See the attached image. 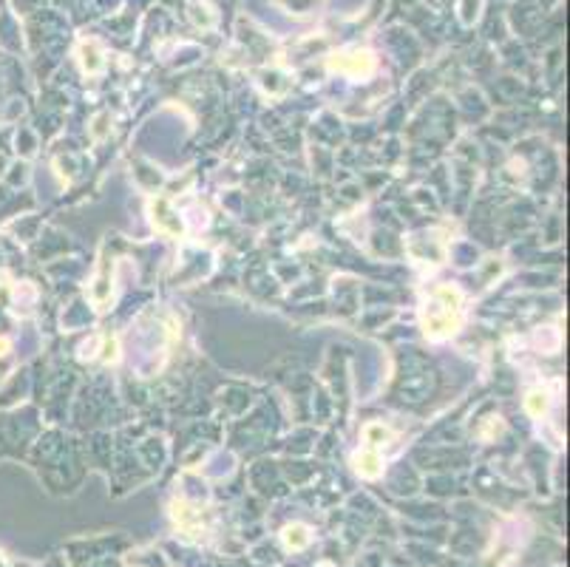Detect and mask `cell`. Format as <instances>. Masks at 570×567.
<instances>
[{
  "label": "cell",
  "mask_w": 570,
  "mask_h": 567,
  "mask_svg": "<svg viewBox=\"0 0 570 567\" xmlns=\"http://www.w3.org/2000/svg\"><path fill=\"white\" fill-rule=\"evenodd\" d=\"M423 332L432 340L451 338L463 323V298L454 287H437L423 304Z\"/></svg>",
  "instance_id": "cell-1"
},
{
  "label": "cell",
  "mask_w": 570,
  "mask_h": 567,
  "mask_svg": "<svg viewBox=\"0 0 570 567\" xmlns=\"http://www.w3.org/2000/svg\"><path fill=\"white\" fill-rule=\"evenodd\" d=\"M355 468L363 474V477H377L380 474V454H377V448H372V446H366L357 457H355Z\"/></svg>",
  "instance_id": "cell-2"
},
{
  "label": "cell",
  "mask_w": 570,
  "mask_h": 567,
  "mask_svg": "<svg viewBox=\"0 0 570 567\" xmlns=\"http://www.w3.org/2000/svg\"><path fill=\"white\" fill-rule=\"evenodd\" d=\"M150 210H159V216L153 213V225L159 227V230H165V233H173V236H179L182 233V225H179V219H173V213L167 210V205L165 202H153V208Z\"/></svg>",
  "instance_id": "cell-3"
},
{
  "label": "cell",
  "mask_w": 570,
  "mask_h": 567,
  "mask_svg": "<svg viewBox=\"0 0 570 567\" xmlns=\"http://www.w3.org/2000/svg\"><path fill=\"white\" fill-rule=\"evenodd\" d=\"M307 542H309V533H307V527L295 525V527H287V530H284V544H287V547H292V550H301V547H307Z\"/></svg>",
  "instance_id": "cell-4"
},
{
  "label": "cell",
  "mask_w": 570,
  "mask_h": 567,
  "mask_svg": "<svg viewBox=\"0 0 570 567\" xmlns=\"http://www.w3.org/2000/svg\"><path fill=\"white\" fill-rule=\"evenodd\" d=\"M547 409V400H545V392H530L528 395V412L533 414V417H542V412Z\"/></svg>",
  "instance_id": "cell-5"
}]
</instances>
